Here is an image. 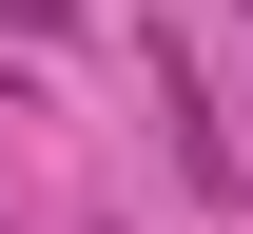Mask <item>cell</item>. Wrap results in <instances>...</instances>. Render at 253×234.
<instances>
[{
    "label": "cell",
    "mask_w": 253,
    "mask_h": 234,
    "mask_svg": "<svg viewBox=\"0 0 253 234\" xmlns=\"http://www.w3.org/2000/svg\"><path fill=\"white\" fill-rule=\"evenodd\" d=\"M136 59H156V137H175V176H195V195H253V156H234V117H214V78H195V39L156 20Z\"/></svg>",
    "instance_id": "cell-1"
},
{
    "label": "cell",
    "mask_w": 253,
    "mask_h": 234,
    "mask_svg": "<svg viewBox=\"0 0 253 234\" xmlns=\"http://www.w3.org/2000/svg\"><path fill=\"white\" fill-rule=\"evenodd\" d=\"M0 20H78V0H0Z\"/></svg>",
    "instance_id": "cell-2"
},
{
    "label": "cell",
    "mask_w": 253,
    "mask_h": 234,
    "mask_svg": "<svg viewBox=\"0 0 253 234\" xmlns=\"http://www.w3.org/2000/svg\"><path fill=\"white\" fill-rule=\"evenodd\" d=\"M234 20H253V0H234Z\"/></svg>",
    "instance_id": "cell-3"
}]
</instances>
